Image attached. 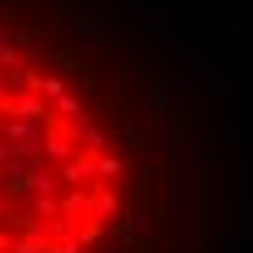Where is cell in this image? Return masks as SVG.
<instances>
[{
    "instance_id": "1",
    "label": "cell",
    "mask_w": 253,
    "mask_h": 253,
    "mask_svg": "<svg viewBox=\"0 0 253 253\" xmlns=\"http://www.w3.org/2000/svg\"><path fill=\"white\" fill-rule=\"evenodd\" d=\"M144 153L79 57L0 22V253L135 245Z\"/></svg>"
}]
</instances>
